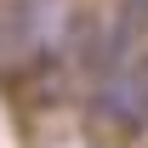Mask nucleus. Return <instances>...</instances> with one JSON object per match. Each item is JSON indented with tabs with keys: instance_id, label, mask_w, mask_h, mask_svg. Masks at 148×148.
Returning a JSON list of instances; mask_svg holds the SVG:
<instances>
[{
	"instance_id": "obj_2",
	"label": "nucleus",
	"mask_w": 148,
	"mask_h": 148,
	"mask_svg": "<svg viewBox=\"0 0 148 148\" xmlns=\"http://www.w3.org/2000/svg\"><path fill=\"white\" fill-rule=\"evenodd\" d=\"M63 34V0H6V46L17 57L46 51Z\"/></svg>"
},
{
	"instance_id": "obj_1",
	"label": "nucleus",
	"mask_w": 148,
	"mask_h": 148,
	"mask_svg": "<svg viewBox=\"0 0 148 148\" xmlns=\"http://www.w3.org/2000/svg\"><path fill=\"white\" fill-rule=\"evenodd\" d=\"M97 108L120 125H148V57H125V63L103 69Z\"/></svg>"
},
{
	"instance_id": "obj_3",
	"label": "nucleus",
	"mask_w": 148,
	"mask_h": 148,
	"mask_svg": "<svg viewBox=\"0 0 148 148\" xmlns=\"http://www.w3.org/2000/svg\"><path fill=\"white\" fill-rule=\"evenodd\" d=\"M143 6H148V0H143Z\"/></svg>"
}]
</instances>
